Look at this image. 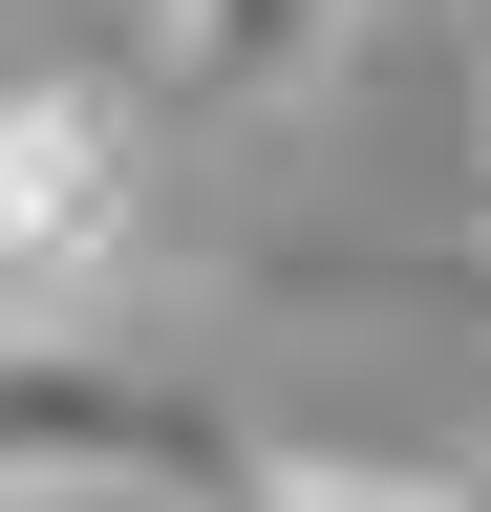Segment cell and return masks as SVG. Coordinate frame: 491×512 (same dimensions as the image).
<instances>
[{"mask_svg":"<svg viewBox=\"0 0 491 512\" xmlns=\"http://www.w3.org/2000/svg\"><path fill=\"white\" fill-rule=\"evenodd\" d=\"M150 256V128L129 86H0V342H107Z\"/></svg>","mask_w":491,"mask_h":512,"instance_id":"obj_1","label":"cell"},{"mask_svg":"<svg viewBox=\"0 0 491 512\" xmlns=\"http://www.w3.org/2000/svg\"><path fill=\"white\" fill-rule=\"evenodd\" d=\"M214 470H235V427L193 406V384H150L107 342H0V512H86V491L193 512Z\"/></svg>","mask_w":491,"mask_h":512,"instance_id":"obj_2","label":"cell"},{"mask_svg":"<svg viewBox=\"0 0 491 512\" xmlns=\"http://www.w3.org/2000/svg\"><path fill=\"white\" fill-rule=\"evenodd\" d=\"M342 22H363V0H150V64L193 107H299L342 64Z\"/></svg>","mask_w":491,"mask_h":512,"instance_id":"obj_3","label":"cell"},{"mask_svg":"<svg viewBox=\"0 0 491 512\" xmlns=\"http://www.w3.org/2000/svg\"><path fill=\"white\" fill-rule=\"evenodd\" d=\"M193 512H470V491H406V470H321V448H235Z\"/></svg>","mask_w":491,"mask_h":512,"instance_id":"obj_4","label":"cell"},{"mask_svg":"<svg viewBox=\"0 0 491 512\" xmlns=\"http://www.w3.org/2000/svg\"><path fill=\"white\" fill-rule=\"evenodd\" d=\"M470 512H491V470H470Z\"/></svg>","mask_w":491,"mask_h":512,"instance_id":"obj_5","label":"cell"}]
</instances>
